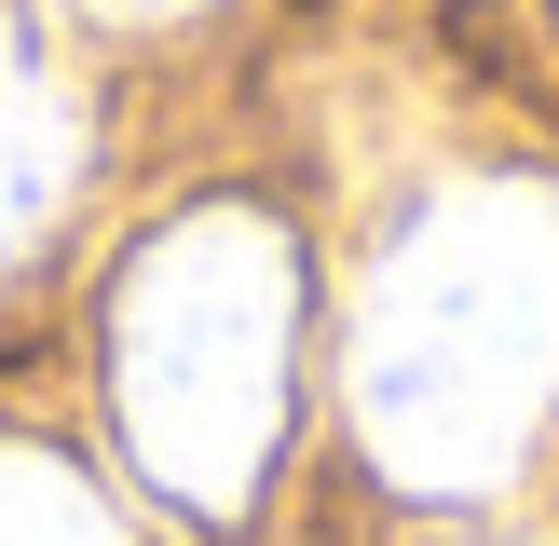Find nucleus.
<instances>
[{
  "mask_svg": "<svg viewBox=\"0 0 559 546\" xmlns=\"http://www.w3.org/2000/svg\"><path fill=\"white\" fill-rule=\"evenodd\" d=\"M355 464L409 506H491L559 424V178L451 164L382 218L342 300Z\"/></svg>",
  "mask_w": 559,
  "mask_h": 546,
  "instance_id": "obj_1",
  "label": "nucleus"
},
{
  "mask_svg": "<svg viewBox=\"0 0 559 546\" xmlns=\"http://www.w3.org/2000/svg\"><path fill=\"white\" fill-rule=\"evenodd\" d=\"M300 355H314V273H300V233L273 205L205 191V205L151 218L109 273V314H96L123 478L151 506L233 533L260 506V478L287 464Z\"/></svg>",
  "mask_w": 559,
  "mask_h": 546,
  "instance_id": "obj_2",
  "label": "nucleus"
},
{
  "mask_svg": "<svg viewBox=\"0 0 559 546\" xmlns=\"http://www.w3.org/2000/svg\"><path fill=\"white\" fill-rule=\"evenodd\" d=\"M82 178H96V96H82L69 41L27 0H0V287L69 233Z\"/></svg>",
  "mask_w": 559,
  "mask_h": 546,
  "instance_id": "obj_3",
  "label": "nucleus"
},
{
  "mask_svg": "<svg viewBox=\"0 0 559 546\" xmlns=\"http://www.w3.org/2000/svg\"><path fill=\"white\" fill-rule=\"evenodd\" d=\"M0 546H123V519L55 437H0Z\"/></svg>",
  "mask_w": 559,
  "mask_h": 546,
  "instance_id": "obj_4",
  "label": "nucleus"
},
{
  "mask_svg": "<svg viewBox=\"0 0 559 546\" xmlns=\"http://www.w3.org/2000/svg\"><path fill=\"white\" fill-rule=\"evenodd\" d=\"M96 14H123V27H164V14H205V0H96Z\"/></svg>",
  "mask_w": 559,
  "mask_h": 546,
  "instance_id": "obj_5",
  "label": "nucleus"
}]
</instances>
